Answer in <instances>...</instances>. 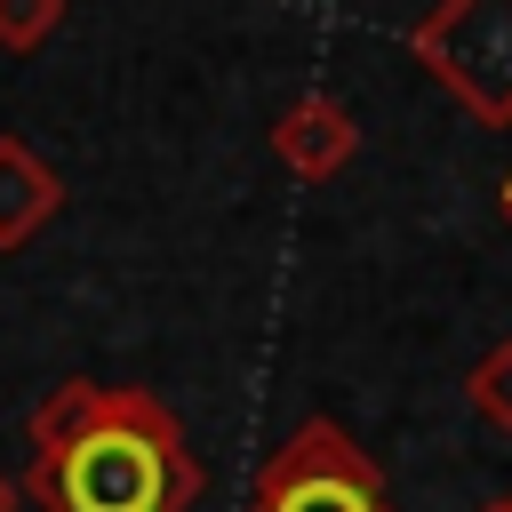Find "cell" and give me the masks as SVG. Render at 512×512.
<instances>
[{
  "label": "cell",
  "mask_w": 512,
  "mask_h": 512,
  "mask_svg": "<svg viewBox=\"0 0 512 512\" xmlns=\"http://www.w3.org/2000/svg\"><path fill=\"white\" fill-rule=\"evenodd\" d=\"M24 488L40 512H192L200 456L144 384L64 376L24 424Z\"/></svg>",
  "instance_id": "6da1fadb"
},
{
  "label": "cell",
  "mask_w": 512,
  "mask_h": 512,
  "mask_svg": "<svg viewBox=\"0 0 512 512\" xmlns=\"http://www.w3.org/2000/svg\"><path fill=\"white\" fill-rule=\"evenodd\" d=\"M248 512H400L384 472L368 464V448L328 424V416H304L264 464H256V488H248Z\"/></svg>",
  "instance_id": "7a4b0ae2"
},
{
  "label": "cell",
  "mask_w": 512,
  "mask_h": 512,
  "mask_svg": "<svg viewBox=\"0 0 512 512\" xmlns=\"http://www.w3.org/2000/svg\"><path fill=\"white\" fill-rule=\"evenodd\" d=\"M408 56L488 128H512V0H440L416 32Z\"/></svg>",
  "instance_id": "3957f363"
},
{
  "label": "cell",
  "mask_w": 512,
  "mask_h": 512,
  "mask_svg": "<svg viewBox=\"0 0 512 512\" xmlns=\"http://www.w3.org/2000/svg\"><path fill=\"white\" fill-rule=\"evenodd\" d=\"M272 152H280V168H288V176L328 184V176L360 152V128H352V112H344L336 96H296V104L272 120Z\"/></svg>",
  "instance_id": "277c9868"
},
{
  "label": "cell",
  "mask_w": 512,
  "mask_h": 512,
  "mask_svg": "<svg viewBox=\"0 0 512 512\" xmlns=\"http://www.w3.org/2000/svg\"><path fill=\"white\" fill-rule=\"evenodd\" d=\"M56 208H64V176L24 136H0V248H24Z\"/></svg>",
  "instance_id": "5b68a950"
},
{
  "label": "cell",
  "mask_w": 512,
  "mask_h": 512,
  "mask_svg": "<svg viewBox=\"0 0 512 512\" xmlns=\"http://www.w3.org/2000/svg\"><path fill=\"white\" fill-rule=\"evenodd\" d=\"M464 392H472V408H480L496 432H512V344L480 352V368L464 376Z\"/></svg>",
  "instance_id": "8992f818"
},
{
  "label": "cell",
  "mask_w": 512,
  "mask_h": 512,
  "mask_svg": "<svg viewBox=\"0 0 512 512\" xmlns=\"http://www.w3.org/2000/svg\"><path fill=\"white\" fill-rule=\"evenodd\" d=\"M56 24H64V0H0V48L8 56H32Z\"/></svg>",
  "instance_id": "52a82bcc"
},
{
  "label": "cell",
  "mask_w": 512,
  "mask_h": 512,
  "mask_svg": "<svg viewBox=\"0 0 512 512\" xmlns=\"http://www.w3.org/2000/svg\"><path fill=\"white\" fill-rule=\"evenodd\" d=\"M0 512H16V480L8 472H0Z\"/></svg>",
  "instance_id": "ba28073f"
},
{
  "label": "cell",
  "mask_w": 512,
  "mask_h": 512,
  "mask_svg": "<svg viewBox=\"0 0 512 512\" xmlns=\"http://www.w3.org/2000/svg\"><path fill=\"white\" fill-rule=\"evenodd\" d=\"M504 224H512V176H504Z\"/></svg>",
  "instance_id": "9c48e42d"
},
{
  "label": "cell",
  "mask_w": 512,
  "mask_h": 512,
  "mask_svg": "<svg viewBox=\"0 0 512 512\" xmlns=\"http://www.w3.org/2000/svg\"><path fill=\"white\" fill-rule=\"evenodd\" d=\"M488 512H512V504H488Z\"/></svg>",
  "instance_id": "30bf717a"
}]
</instances>
